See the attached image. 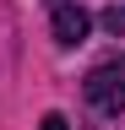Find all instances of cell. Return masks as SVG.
<instances>
[{
    "instance_id": "7a4b0ae2",
    "label": "cell",
    "mask_w": 125,
    "mask_h": 130,
    "mask_svg": "<svg viewBox=\"0 0 125 130\" xmlns=\"http://www.w3.org/2000/svg\"><path fill=\"white\" fill-rule=\"evenodd\" d=\"M49 27H54V43L60 49H76V43H87L92 16L76 6V0H54V6H49Z\"/></svg>"
},
{
    "instance_id": "6da1fadb",
    "label": "cell",
    "mask_w": 125,
    "mask_h": 130,
    "mask_svg": "<svg viewBox=\"0 0 125 130\" xmlns=\"http://www.w3.org/2000/svg\"><path fill=\"white\" fill-rule=\"evenodd\" d=\"M82 92H87L92 114L120 119V114H125V54L103 60V65H92V71H87V81H82Z\"/></svg>"
},
{
    "instance_id": "277c9868",
    "label": "cell",
    "mask_w": 125,
    "mask_h": 130,
    "mask_svg": "<svg viewBox=\"0 0 125 130\" xmlns=\"http://www.w3.org/2000/svg\"><path fill=\"white\" fill-rule=\"evenodd\" d=\"M38 130H65V114H44V125Z\"/></svg>"
},
{
    "instance_id": "3957f363",
    "label": "cell",
    "mask_w": 125,
    "mask_h": 130,
    "mask_svg": "<svg viewBox=\"0 0 125 130\" xmlns=\"http://www.w3.org/2000/svg\"><path fill=\"white\" fill-rule=\"evenodd\" d=\"M103 27L120 38V32H125V6H109V11H103Z\"/></svg>"
}]
</instances>
